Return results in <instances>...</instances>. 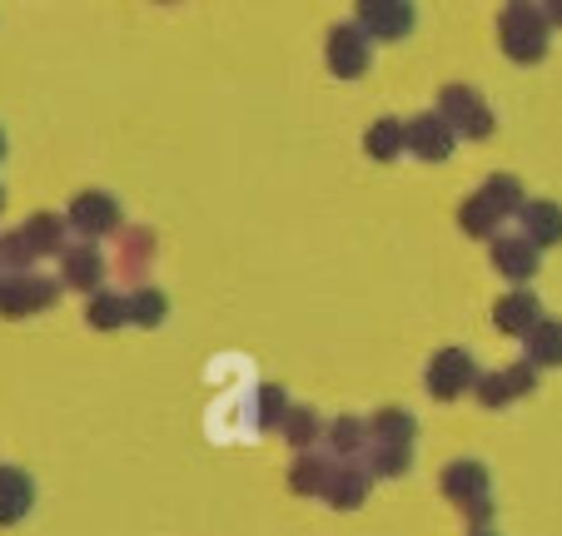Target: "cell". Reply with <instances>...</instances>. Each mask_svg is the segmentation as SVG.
I'll list each match as a JSON object with an SVG mask.
<instances>
[{
  "instance_id": "obj_23",
  "label": "cell",
  "mask_w": 562,
  "mask_h": 536,
  "mask_svg": "<svg viewBox=\"0 0 562 536\" xmlns=\"http://www.w3.org/2000/svg\"><path fill=\"white\" fill-rule=\"evenodd\" d=\"M369 432H373V442H393V447H414L418 422H414V412H408V408H379V412L369 418Z\"/></svg>"
},
{
  "instance_id": "obj_5",
  "label": "cell",
  "mask_w": 562,
  "mask_h": 536,
  "mask_svg": "<svg viewBox=\"0 0 562 536\" xmlns=\"http://www.w3.org/2000/svg\"><path fill=\"white\" fill-rule=\"evenodd\" d=\"M60 278H45V274H5L0 278V318H25V313H41V308H55L60 298Z\"/></svg>"
},
{
  "instance_id": "obj_15",
  "label": "cell",
  "mask_w": 562,
  "mask_h": 536,
  "mask_svg": "<svg viewBox=\"0 0 562 536\" xmlns=\"http://www.w3.org/2000/svg\"><path fill=\"white\" fill-rule=\"evenodd\" d=\"M369 422H359L353 412H344V418L329 422V432H324V447H329V457H339V463H359L363 453H369Z\"/></svg>"
},
{
  "instance_id": "obj_30",
  "label": "cell",
  "mask_w": 562,
  "mask_h": 536,
  "mask_svg": "<svg viewBox=\"0 0 562 536\" xmlns=\"http://www.w3.org/2000/svg\"><path fill=\"white\" fill-rule=\"evenodd\" d=\"M35 259H41V253L31 249V239H25L21 229H15V233H0V269H11V274H31Z\"/></svg>"
},
{
  "instance_id": "obj_4",
  "label": "cell",
  "mask_w": 562,
  "mask_h": 536,
  "mask_svg": "<svg viewBox=\"0 0 562 536\" xmlns=\"http://www.w3.org/2000/svg\"><path fill=\"white\" fill-rule=\"evenodd\" d=\"M477 363H473V353L468 347H438L434 357H428V392H434L438 402H453V398H463V392H473L477 388Z\"/></svg>"
},
{
  "instance_id": "obj_31",
  "label": "cell",
  "mask_w": 562,
  "mask_h": 536,
  "mask_svg": "<svg viewBox=\"0 0 562 536\" xmlns=\"http://www.w3.org/2000/svg\"><path fill=\"white\" fill-rule=\"evenodd\" d=\"M284 418H289V398H284V388L265 383V388L255 392V422H259V427H284Z\"/></svg>"
},
{
  "instance_id": "obj_13",
  "label": "cell",
  "mask_w": 562,
  "mask_h": 536,
  "mask_svg": "<svg viewBox=\"0 0 562 536\" xmlns=\"http://www.w3.org/2000/svg\"><path fill=\"white\" fill-rule=\"evenodd\" d=\"M493 323H498V333L528 338L532 328L542 323V304H538V294H528V288H513V294H503L498 304H493Z\"/></svg>"
},
{
  "instance_id": "obj_29",
  "label": "cell",
  "mask_w": 562,
  "mask_h": 536,
  "mask_svg": "<svg viewBox=\"0 0 562 536\" xmlns=\"http://www.w3.org/2000/svg\"><path fill=\"white\" fill-rule=\"evenodd\" d=\"M170 313V298L159 294V288H130V323L139 328H159Z\"/></svg>"
},
{
  "instance_id": "obj_11",
  "label": "cell",
  "mask_w": 562,
  "mask_h": 536,
  "mask_svg": "<svg viewBox=\"0 0 562 536\" xmlns=\"http://www.w3.org/2000/svg\"><path fill=\"white\" fill-rule=\"evenodd\" d=\"M369 35L359 31L353 21H339L329 31V70L339 75V80H359L363 70H369Z\"/></svg>"
},
{
  "instance_id": "obj_17",
  "label": "cell",
  "mask_w": 562,
  "mask_h": 536,
  "mask_svg": "<svg viewBox=\"0 0 562 536\" xmlns=\"http://www.w3.org/2000/svg\"><path fill=\"white\" fill-rule=\"evenodd\" d=\"M329 477H334V463L324 453H299L289 463V492L294 497H324L329 492Z\"/></svg>"
},
{
  "instance_id": "obj_25",
  "label": "cell",
  "mask_w": 562,
  "mask_h": 536,
  "mask_svg": "<svg viewBox=\"0 0 562 536\" xmlns=\"http://www.w3.org/2000/svg\"><path fill=\"white\" fill-rule=\"evenodd\" d=\"M25 239H31V249L35 253H65L70 249V243H65V219L60 214H31V219H25Z\"/></svg>"
},
{
  "instance_id": "obj_16",
  "label": "cell",
  "mask_w": 562,
  "mask_h": 536,
  "mask_svg": "<svg viewBox=\"0 0 562 536\" xmlns=\"http://www.w3.org/2000/svg\"><path fill=\"white\" fill-rule=\"evenodd\" d=\"M363 149H369L373 164H393L408 149V119H393V115L373 119L369 135H363Z\"/></svg>"
},
{
  "instance_id": "obj_8",
  "label": "cell",
  "mask_w": 562,
  "mask_h": 536,
  "mask_svg": "<svg viewBox=\"0 0 562 536\" xmlns=\"http://www.w3.org/2000/svg\"><path fill=\"white\" fill-rule=\"evenodd\" d=\"M532 388H538V368H532V363H508V368L483 373L473 392H477V402H483V408H508V402L528 398Z\"/></svg>"
},
{
  "instance_id": "obj_18",
  "label": "cell",
  "mask_w": 562,
  "mask_h": 536,
  "mask_svg": "<svg viewBox=\"0 0 562 536\" xmlns=\"http://www.w3.org/2000/svg\"><path fill=\"white\" fill-rule=\"evenodd\" d=\"M518 224H522V233H528L538 249H548V243H562V204L528 199V204H522V214H518Z\"/></svg>"
},
{
  "instance_id": "obj_27",
  "label": "cell",
  "mask_w": 562,
  "mask_h": 536,
  "mask_svg": "<svg viewBox=\"0 0 562 536\" xmlns=\"http://www.w3.org/2000/svg\"><path fill=\"white\" fill-rule=\"evenodd\" d=\"M86 318H90V328H120V323H130V294H115V288H100L95 298H90V308H86Z\"/></svg>"
},
{
  "instance_id": "obj_7",
  "label": "cell",
  "mask_w": 562,
  "mask_h": 536,
  "mask_svg": "<svg viewBox=\"0 0 562 536\" xmlns=\"http://www.w3.org/2000/svg\"><path fill=\"white\" fill-rule=\"evenodd\" d=\"M353 25L369 41H404L414 31V5H404V0H359Z\"/></svg>"
},
{
  "instance_id": "obj_6",
  "label": "cell",
  "mask_w": 562,
  "mask_h": 536,
  "mask_svg": "<svg viewBox=\"0 0 562 536\" xmlns=\"http://www.w3.org/2000/svg\"><path fill=\"white\" fill-rule=\"evenodd\" d=\"M75 233H86V239H100V233H120V199L105 190H80L65 209Z\"/></svg>"
},
{
  "instance_id": "obj_35",
  "label": "cell",
  "mask_w": 562,
  "mask_h": 536,
  "mask_svg": "<svg viewBox=\"0 0 562 536\" xmlns=\"http://www.w3.org/2000/svg\"><path fill=\"white\" fill-rule=\"evenodd\" d=\"M0 209H5V190H0Z\"/></svg>"
},
{
  "instance_id": "obj_9",
  "label": "cell",
  "mask_w": 562,
  "mask_h": 536,
  "mask_svg": "<svg viewBox=\"0 0 562 536\" xmlns=\"http://www.w3.org/2000/svg\"><path fill=\"white\" fill-rule=\"evenodd\" d=\"M493 269H498L513 288H522L542 269V249L522 229L518 233H498V239H493Z\"/></svg>"
},
{
  "instance_id": "obj_32",
  "label": "cell",
  "mask_w": 562,
  "mask_h": 536,
  "mask_svg": "<svg viewBox=\"0 0 562 536\" xmlns=\"http://www.w3.org/2000/svg\"><path fill=\"white\" fill-rule=\"evenodd\" d=\"M548 11V25H562V0H552V5H542Z\"/></svg>"
},
{
  "instance_id": "obj_34",
  "label": "cell",
  "mask_w": 562,
  "mask_h": 536,
  "mask_svg": "<svg viewBox=\"0 0 562 536\" xmlns=\"http://www.w3.org/2000/svg\"><path fill=\"white\" fill-rule=\"evenodd\" d=\"M0 159H5V135H0Z\"/></svg>"
},
{
  "instance_id": "obj_20",
  "label": "cell",
  "mask_w": 562,
  "mask_h": 536,
  "mask_svg": "<svg viewBox=\"0 0 562 536\" xmlns=\"http://www.w3.org/2000/svg\"><path fill=\"white\" fill-rule=\"evenodd\" d=\"M458 229L468 233V239H498V229H503V214L493 209L488 199H483V190L477 194H468L463 204H458Z\"/></svg>"
},
{
  "instance_id": "obj_33",
  "label": "cell",
  "mask_w": 562,
  "mask_h": 536,
  "mask_svg": "<svg viewBox=\"0 0 562 536\" xmlns=\"http://www.w3.org/2000/svg\"><path fill=\"white\" fill-rule=\"evenodd\" d=\"M468 536H498V532H493V526H473V532H468Z\"/></svg>"
},
{
  "instance_id": "obj_2",
  "label": "cell",
  "mask_w": 562,
  "mask_h": 536,
  "mask_svg": "<svg viewBox=\"0 0 562 536\" xmlns=\"http://www.w3.org/2000/svg\"><path fill=\"white\" fill-rule=\"evenodd\" d=\"M443 497L468 516L473 526H488L493 522V497H488V467L477 463V457H458V463L443 467L438 477Z\"/></svg>"
},
{
  "instance_id": "obj_26",
  "label": "cell",
  "mask_w": 562,
  "mask_h": 536,
  "mask_svg": "<svg viewBox=\"0 0 562 536\" xmlns=\"http://www.w3.org/2000/svg\"><path fill=\"white\" fill-rule=\"evenodd\" d=\"M408 467H414V453L393 447V442H369V453H363V472L369 477H404Z\"/></svg>"
},
{
  "instance_id": "obj_21",
  "label": "cell",
  "mask_w": 562,
  "mask_h": 536,
  "mask_svg": "<svg viewBox=\"0 0 562 536\" xmlns=\"http://www.w3.org/2000/svg\"><path fill=\"white\" fill-rule=\"evenodd\" d=\"M522 347H528L532 368H562V318H542V323L522 338Z\"/></svg>"
},
{
  "instance_id": "obj_12",
  "label": "cell",
  "mask_w": 562,
  "mask_h": 536,
  "mask_svg": "<svg viewBox=\"0 0 562 536\" xmlns=\"http://www.w3.org/2000/svg\"><path fill=\"white\" fill-rule=\"evenodd\" d=\"M60 284L95 298L100 288H105V253H100L95 243H70V249L60 253Z\"/></svg>"
},
{
  "instance_id": "obj_22",
  "label": "cell",
  "mask_w": 562,
  "mask_h": 536,
  "mask_svg": "<svg viewBox=\"0 0 562 536\" xmlns=\"http://www.w3.org/2000/svg\"><path fill=\"white\" fill-rule=\"evenodd\" d=\"M284 442L294 447V453H318V442H324V432H329V422L318 418L314 408H289L284 418Z\"/></svg>"
},
{
  "instance_id": "obj_24",
  "label": "cell",
  "mask_w": 562,
  "mask_h": 536,
  "mask_svg": "<svg viewBox=\"0 0 562 536\" xmlns=\"http://www.w3.org/2000/svg\"><path fill=\"white\" fill-rule=\"evenodd\" d=\"M155 259V233L149 229H125L120 233V274L125 278H139Z\"/></svg>"
},
{
  "instance_id": "obj_19",
  "label": "cell",
  "mask_w": 562,
  "mask_h": 536,
  "mask_svg": "<svg viewBox=\"0 0 562 536\" xmlns=\"http://www.w3.org/2000/svg\"><path fill=\"white\" fill-rule=\"evenodd\" d=\"M35 502V482L21 467H0V526H15Z\"/></svg>"
},
{
  "instance_id": "obj_1",
  "label": "cell",
  "mask_w": 562,
  "mask_h": 536,
  "mask_svg": "<svg viewBox=\"0 0 562 536\" xmlns=\"http://www.w3.org/2000/svg\"><path fill=\"white\" fill-rule=\"evenodd\" d=\"M548 11L542 5H503L498 15V41L513 65H538L548 55Z\"/></svg>"
},
{
  "instance_id": "obj_3",
  "label": "cell",
  "mask_w": 562,
  "mask_h": 536,
  "mask_svg": "<svg viewBox=\"0 0 562 536\" xmlns=\"http://www.w3.org/2000/svg\"><path fill=\"white\" fill-rule=\"evenodd\" d=\"M438 115H443L448 125H453V135H463V139H493V129H498L488 100L477 95L473 84H443V90H438Z\"/></svg>"
},
{
  "instance_id": "obj_28",
  "label": "cell",
  "mask_w": 562,
  "mask_h": 536,
  "mask_svg": "<svg viewBox=\"0 0 562 536\" xmlns=\"http://www.w3.org/2000/svg\"><path fill=\"white\" fill-rule=\"evenodd\" d=\"M483 199L493 204V209L508 219V214H522V204H528V194H522L518 174H493L488 184H483Z\"/></svg>"
},
{
  "instance_id": "obj_10",
  "label": "cell",
  "mask_w": 562,
  "mask_h": 536,
  "mask_svg": "<svg viewBox=\"0 0 562 536\" xmlns=\"http://www.w3.org/2000/svg\"><path fill=\"white\" fill-rule=\"evenodd\" d=\"M453 145H458V135L438 110H424V115L408 119V155L414 159H424V164H443V159L453 155Z\"/></svg>"
},
{
  "instance_id": "obj_14",
  "label": "cell",
  "mask_w": 562,
  "mask_h": 536,
  "mask_svg": "<svg viewBox=\"0 0 562 536\" xmlns=\"http://www.w3.org/2000/svg\"><path fill=\"white\" fill-rule=\"evenodd\" d=\"M369 487H373V477L363 472L359 463H334V477H329L324 502H329L334 512H359V506L369 502Z\"/></svg>"
}]
</instances>
